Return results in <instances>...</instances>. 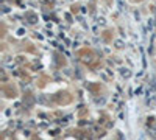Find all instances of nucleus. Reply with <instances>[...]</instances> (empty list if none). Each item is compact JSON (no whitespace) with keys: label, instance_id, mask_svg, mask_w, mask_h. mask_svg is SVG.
I'll return each mask as SVG.
<instances>
[{"label":"nucleus","instance_id":"nucleus-3","mask_svg":"<svg viewBox=\"0 0 156 140\" xmlns=\"http://www.w3.org/2000/svg\"><path fill=\"white\" fill-rule=\"evenodd\" d=\"M116 47H117V48H122V47H123L122 41H116Z\"/></svg>","mask_w":156,"mask_h":140},{"label":"nucleus","instance_id":"nucleus-2","mask_svg":"<svg viewBox=\"0 0 156 140\" xmlns=\"http://www.w3.org/2000/svg\"><path fill=\"white\" fill-rule=\"evenodd\" d=\"M120 75H122L123 78H130L131 76V72L128 70V69H120Z\"/></svg>","mask_w":156,"mask_h":140},{"label":"nucleus","instance_id":"nucleus-1","mask_svg":"<svg viewBox=\"0 0 156 140\" xmlns=\"http://www.w3.org/2000/svg\"><path fill=\"white\" fill-rule=\"evenodd\" d=\"M27 19H28L30 23H36V20H38V17H36L33 13H27Z\"/></svg>","mask_w":156,"mask_h":140}]
</instances>
